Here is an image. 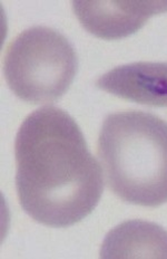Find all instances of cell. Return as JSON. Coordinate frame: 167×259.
<instances>
[{
  "label": "cell",
  "instance_id": "cell-6",
  "mask_svg": "<svg viewBox=\"0 0 167 259\" xmlns=\"http://www.w3.org/2000/svg\"><path fill=\"white\" fill-rule=\"evenodd\" d=\"M100 258L167 259V230L144 220L125 221L107 234Z\"/></svg>",
  "mask_w": 167,
  "mask_h": 259
},
{
  "label": "cell",
  "instance_id": "cell-4",
  "mask_svg": "<svg viewBox=\"0 0 167 259\" xmlns=\"http://www.w3.org/2000/svg\"><path fill=\"white\" fill-rule=\"evenodd\" d=\"M73 9L80 25L91 35L115 40L135 34L153 16L167 13V0H76Z\"/></svg>",
  "mask_w": 167,
  "mask_h": 259
},
{
  "label": "cell",
  "instance_id": "cell-2",
  "mask_svg": "<svg viewBox=\"0 0 167 259\" xmlns=\"http://www.w3.org/2000/svg\"><path fill=\"white\" fill-rule=\"evenodd\" d=\"M98 154L110 190L123 201L156 208L167 202V122L124 111L105 118Z\"/></svg>",
  "mask_w": 167,
  "mask_h": 259
},
{
  "label": "cell",
  "instance_id": "cell-5",
  "mask_svg": "<svg viewBox=\"0 0 167 259\" xmlns=\"http://www.w3.org/2000/svg\"><path fill=\"white\" fill-rule=\"evenodd\" d=\"M96 86L134 103L167 107V63L137 62L123 65L104 74Z\"/></svg>",
  "mask_w": 167,
  "mask_h": 259
},
{
  "label": "cell",
  "instance_id": "cell-3",
  "mask_svg": "<svg viewBox=\"0 0 167 259\" xmlns=\"http://www.w3.org/2000/svg\"><path fill=\"white\" fill-rule=\"evenodd\" d=\"M74 47L45 26L24 30L10 42L4 61L9 89L28 103H52L66 93L77 72Z\"/></svg>",
  "mask_w": 167,
  "mask_h": 259
},
{
  "label": "cell",
  "instance_id": "cell-1",
  "mask_svg": "<svg viewBox=\"0 0 167 259\" xmlns=\"http://www.w3.org/2000/svg\"><path fill=\"white\" fill-rule=\"evenodd\" d=\"M15 155L19 203L31 219L67 228L94 211L104 191L103 172L66 111L45 106L27 116Z\"/></svg>",
  "mask_w": 167,
  "mask_h": 259
}]
</instances>
